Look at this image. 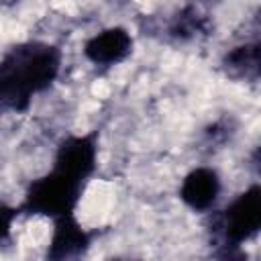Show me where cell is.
<instances>
[{
  "label": "cell",
  "mask_w": 261,
  "mask_h": 261,
  "mask_svg": "<svg viewBox=\"0 0 261 261\" xmlns=\"http://www.w3.org/2000/svg\"><path fill=\"white\" fill-rule=\"evenodd\" d=\"M98 165V130L65 137L55 151L53 167L88 184Z\"/></svg>",
  "instance_id": "obj_4"
},
{
  "label": "cell",
  "mask_w": 261,
  "mask_h": 261,
  "mask_svg": "<svg viewBox=\"0 0 261 261\" xmlns=\"http://www.w3.org/2000/svg\"><path fill=\"white\" fill-rule=\"evenodd\" d=\"M18 212H20V208L0 202V245L10 239V230H12V224L18 216Z\"/></svg>",
  "instance_id": "obj_10"
},
{
  "label": "cell",
  "mask_w": 261,
  "mask_h": 261,
  "mask_svg": "<svg viewBox=\"0 0 261 261\" xmlns=\"http://www.w3.org/2000/svg\"><path fill=\"white\" fill-rule=\"evenodd\" d=\"M84 188L86 181L75 179L53 167L51 171L29 184L20 212L49 216V218L73 214V210L80 204Z\"/></svg>",
  "instance_id": "obj_2"
},
{
  "label": "cell",
  "mask_w": 261,
  "mask_h": 261,
  "mask_svg": "<svg viewBox=\"0 0 261 261\" xmlns=\"http://www.w3.org/2000/svg\"><path fill=\"white\" fill-rule=\"evenodd\" d=\"M92 245V232H88L73 214L53 218V234L47 247V259L69 261L80 259L88 253Z\"/></svg>",
  "instance_id": "obj_5"
},
{
  "label": "cell",
  "mask_w": 261,
  "mask_h": 261,
  "mask_svg": "<svg viewBox=\"0 0 261 261\" xmlns=\"http://www.w3.org/2000/svg\"><path fill=\"white\" fill-rule=\"evenodd\" d=\"M222 69L232 80L257 82L261 71V55L259 43H245L228 51L222 59Z\"/></svg>",
  "instance_id": "obj_8"
},
{
  "label": "cell",
  "mask_w": 261,
  "mask_h": 261,
  "mask_svg": "<svg viewBox=\"0 0 261 261\" xmlns=\"http://www.w3.org/2000/svg\"><path fill=\"white\" fill-rule=\"evenodd\" d=\"M14 2H18V0H0V4H14Z\"/></svg>",
  "instance_id": "obj_11"
},
{
  "label": "cell",
  "mask_w": 261,
  "mask_h": 261,
  "mask_svg": "<svg viewBox=\"0 0 261 261\" xmlns=\"http://www.w3.org/2000/svg\"><path fill=\"white\" fill-rule=\"evenodd\" d=\"M220 194V177L212 167L192 169L179 188L181 202L194 212H206L214 206Z\"/></svg>",
  "instance_id": "obj_7"
},
{
  "label": "cell",
  "mask_w": 261,
  "mask_h": 261,
  "mask_svg": "<svg viewBox=\"0 0 261 261\" xmlns=\"http://www.w3.org/2000/svg\"><path fill=\"white\" fill-rule=\"evenodd\" d=\"M61 49L43 41L14 45L0 59V114L27 112L33 98L57 80Z\"/></svg>",
  "instance_id": "obj_1"
},
{
  "label": "cell",
  "mask_w": 261,
  "mask_h": 261,
  "mask_svg": "<svg viewBox=\"0 0 261 261\" xmlns=\"http://www.w3.org/2000/svg\"><path fill=\"white\" fill-rule=\"evenodd\" d=\"M202 29H204L202 16H198V12L194 8H186L181 14H177V18L171 27V35L179 37V39H188V37H194L196 33H200Z\"/></svg>",
  "instance_id": "obj_9"
},
{
  "label": "cell",
  "mask_w": 261,
  "mask_h": 261,
  "mask_svg": "<svg viewBox=\"0 0 261 261\" xmlns=\"http://www.w3.org/2000/svg\"><path fill=\"white\" fill-rule=\"evenodd\" d=\"M214 239L228 249H239L261 230V188L253 184L239 194L214 220Z\"/></svg>",
  "instance_id": "obj_3"
},
{
  "label": "cell",
  "mask_w": 261,
  "mask_h": 261,
  "mask_svg": "<svg viewBox=\"0 0 261 261\" xmlns=\"http://www.w3.org/2000/svg\"><path fill=\"white\" fill-rule=\"evenodd\" d=\"M133 53V37L122 27H110L94 37H90L84 45V55L96 65H116L124 61Z\"/></svg>",
  "instance_id": "obj_6"
}]
</instances>
